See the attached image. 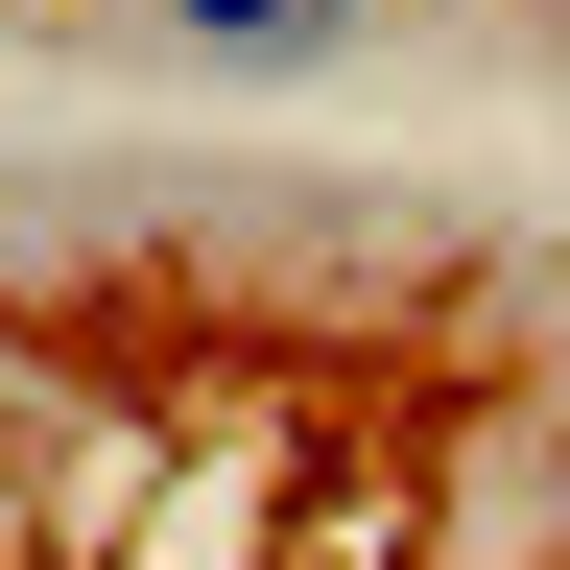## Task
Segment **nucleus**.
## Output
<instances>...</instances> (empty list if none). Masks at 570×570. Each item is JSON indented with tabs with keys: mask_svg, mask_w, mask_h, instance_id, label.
I'll list each match as a JSON object with an SVG mask.
<instances>
[{
	"mask_svg": "<svg viewBox=\"0 0 570 570\" xmlns=\"http://www.w3.org/2000/svg\"><path fill=\"white\" fill-rule=\"evenodd\" d=\"M142 48H190V71H356L381 48V0H119Z\"/></svg>",
	"mask_w": 570,
	"mask_h": 570,
	"instance_id": "nucleus-1",
	"label": "nucleus"
}]
</instances>
